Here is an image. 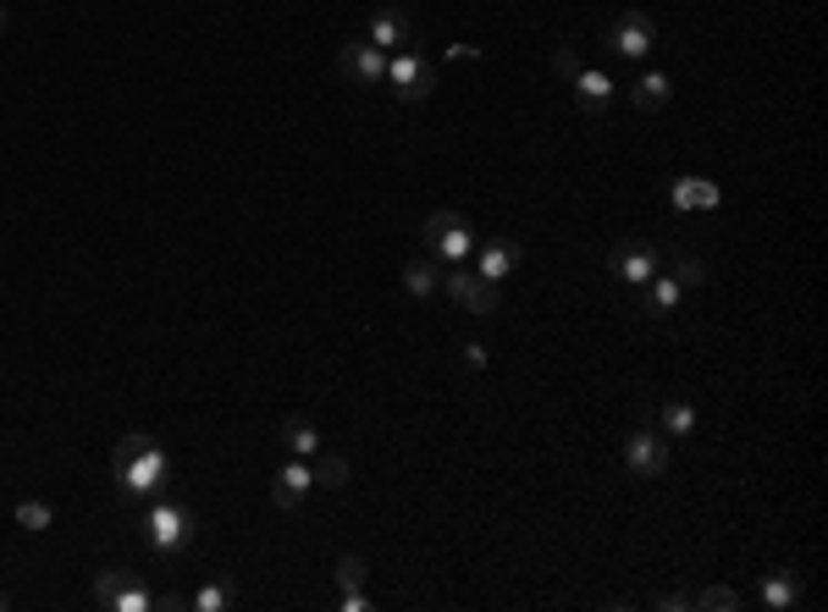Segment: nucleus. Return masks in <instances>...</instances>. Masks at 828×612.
<instances>
[{
    "mask_svg": "<svg viewBox=\"0 0 828 612\" xmlns=\"http://www.w3.org/2000/svg\"><path fill=\"white\" fill-rule=\"evenodd\" d=\"M608 50H613L619 61H647V56L658 50V22H652L647 11H619V17L608 22Z\"/></svg>",
    "mask_w": 828,
    "mask_h": 612,
    "instance_id": "nucleus-5",
    "label": "nucleus"
},
{
    "mask_svg": "<svg viewBox=\"0 0 828 612\" xmlns=\"http://www.w3.org/2000/svg\"><path fill=\"white\" fill-rule=\"evenodd\" d=\"M365 39L376 44V50H398V44H409L415 39V22H409V11H398V6H376L370 11V28H365Z\"/></svg>",
    "mask_w": 828,
    "mask_h": 612,
    "instance_id": "nucleus-13",
    "label": "nucleus"
},
{
    "mask_svg": "<svg viewBox=\"0 0 828 612\" xmlns=\"http://www.w3.org/2000/svg\"><path fill=\"white\" fill-rule=\"evenodd\" d=\"M668 94H674L668 72H641V78H636V89H630L636 111H662V106H668Z\"/></svg>",
    "mask_w": 828,
    "mask_h": 612,
    "instance_id": "nucleus-18",
    "label": "nucleus"
},
{
    "mask_svg": "<svg viewBox=\"0 0 828 612\" xmlns=\"http://www.w3.org/2000/svg\"><path fill=\"white\" fill-rule=\"evenodd\" d=\"M0 33H6V0H0Z\"/></svg>",
    "mask_w": 828,
    "mask_h": 612,
    "instance_id": "nucleus-32",
    "label": "nucleus"
},
{
    "mask_svg": "<svg viewBox=\"0 0 828 612\" xmlns=\"http://www.w3.org/2000/svg\"><path fill=\"white\" fill-rule=\"evenodd\" d=\"M465 364H470V370H487V348H481V342H465Z\"/></svg>",
    "mask_w": 828,
    "mask_h": 612,
    "instance_id": "nucleus-31",
    "label": "nucleus"
},
{
    "mask_svg": "<svg viewBox=\"0 0 828 612\" xmlns=\"http://www.w3.org/2000/svg\"><path fill=\"white\" fill-rule=\"evenodd\" d=\"M310 491H316V463L310 459H293V453H288V459L271 469V502H277V508H299Z\"/></svg>",
    "mask_w": 828,
    "mask_h": 612,
    "instance_id": "nucleus-10",
    "label": "nucleus"
},
{
    "mask_svg": "<svg viewBox=\"0 0 828 612\" xmlns=\"http://www.w3.org/2000/svg\"><path fill=\"white\" fill-rule=\"evenodd\" d=\"M6 608H11V596H6V591H0V612H6Z\"/></svg>",
    "mask_w": 828,
    "mask_h": 612,
    "instance_id": "nucleus-33",
    "label": "nucleus"
},
{
    "mask_svg": "<svg viewBox=\"0 0 828 612\" xmlns=\"http://www.w3.org/2000/svg\"><path fill=\"white\" fill-rule=\"evenodd\" d=\"M608 271H613L625 288H647V282L662 271V254L652 249V243H641V238H625V243L608 254Z\"/></svg>",
    "mask_w": 828,
    "mask_h": 612,
    "instance_id": "nucleus-8",
    "label": "nucleus"
},
{
    "mask_svg": "<svg viewBox=\"0 0 828 612\" xmlns=\"http://www.w3.org/2000/svg\"><path fill=\"white\" fill-rule=\"evenodd\" d=\"M437 288H442V260L420 254V260H409V265H403V293H409V299H420V304H426Z\"/></svg>",
    "mask_w": 828,
    "mask_h": 612,
    "instance_id": "nucleus-16",
    "label": "nucleus"
},
{
    "mask_svg": "<svg viewBox=\"0 0 828 612\" xmlns=\"http://www.w3.org/2000/svg\"><path fill=\"white\" fill-rule=\"evenodd\" d=\"M668 204L674 210H718L724 204V188L712 177H674L668 182Z\"/></svg>",
    "mask_w": 828,
    "mask_h": 612,
    "instance_id": "nucleus-14",
    "label": "nucleus"
},
{
    "mask_svg": "<svg viewBox=\"0 0 828 612\" xmlns=\"http://www.w3.org/2000/svg\"><path fill=\"white\" fill-rule=\"evenodd\" d=\"M552 67H558V72H563V78H569V72H580V67H586V61H580V56H575V50H558V56H552Z\"/></svg>",
    "mask_w": 828,
    "mask_h": 612,
    "instance_id": "nucleus-30",
    "label": "nucleus"
},
{
    "mask_svg": "<svg viewBox=\"0 0 828 612\" xmlns=\"http://www.w3.org/2000/svg\"><path fill=\"white\" fill-rule=\"evenodd\" d=\"M337 585L342 591H365V558H337Z\"/></svg>",
    "mask_w": 828,
    "mask_h": 612,
    "instance_id": "nucleus-26",
    "label": "nucleus"
},
{
    "mask_svg": "<svg viewBox=\"0 0 828 612\" xmlns=\"http://www.w3.org/2000/svg\"><path fill=\"white\" fill-rule=\"evenodd\" d=\"M690 608H701V612H735V608H746V596H740V591H729V585H707V591H696V596H690Z\"/></svg>",
    "mask_w": 828,
    "mask_h": 612,
    "instance_id": "nucleus-23",
    "label": "nucleus"
},
{
    "mask_svg": "<svg viewBox=\"0 0 828 612\" xmlns=\"http://www.w3.org/2000/svg\"><path fill=\"white\" fill-rule=\"evenodd\" d=\"M337 608H342V612H370L376 602H370L365 591H342V596H337Z\"/></svg>",
    "mask_w": 828,
    "mask_h": 612,
    "instance_id": "nucleus-29",
    "label": "nucleus"
},
{
    "mask_svg": "<svg viewBox=\"0 0 828 612\" xmlns=\"http://www.w3.org/2000/svg\"><path fill=\"white\" fill-rule=\"evenodd\" d=\"M652 608L658 612H690V596H685V591H662V596H652Z\"/></svg>",
    "mask_w": 828,
    "mask_h": 612,
    "instance_id": "nucleus-28",
    "label": "nucleus"
},
{
    "mask_svg": "<svg viewBox=\"0 0 828 612\" xmlns=\"http://www.w3.org/2000/svg\"><path fill=\"white\" fill-rule=\"evenodd\" d=\"M111 474H117L122 496H128L133 508H144V502H156V496H171L177 459L166 453L156 437L133 431V437H122V442H117V453H111Z\"/></svg>",
    "mask_w": 828,
    "mask_h": 612,
    "instance_id": "nucleus-1",
    "label": "nucleus"
},
{
    "mask_svg": "<svg viewBox=\"0 0 828 612\" xmlns=\"http://www.w3.org/2000/svg\"><path fill=\"white\" fill-rule=\"evenodd\" d=\"M316 485H342V480H348V463L342 459H321V453H316Z\"/></svg>",
    "mask_w": 828,
    "mask_h": 612,
    "instance_id": "nucleus-27",
    "label": "nucleus"
},
{
    "mask_svg": "<svg viewBox=\"0 0 828 612\" xmlns=\"http://www.w3.org/2000/svg\"><path fill=\"white\" fill-rule=\"evenodd\" d=\"M619 459H625V469L636 480H658L662 469H668V437H662L658 425H641V431H630L619 442Z\"/></svg>",
    "mask_w": 828,
    "mask_h": 612,
    "instance_id": "nucleus-7",
    "label": "nucleus"
},
{
    "mask_svg": "<svg viewBox=\"0 0 828 612\" xmlns=\"http://www.w3.org/2000/svg\"><path fill=\"white\" fill-rule=\"evenodd\" d=\"M387 83H392V94H398L403 106H420V100H431V89H437V67H431V56H420V50H392V56H387Z\"/></svg>",
    "mask_w": 828,
    "mask_h": 612,
    "instance_id": "nucleus-4",
    "label": "nucleus"
},
{
    "mask_svg": "<svg viewBox=\"0 0 828 612\" xmlns=\"http://www.w3.org/2000/svg\"><path fill=\"white\" fill-rule=\"evenodd\" d=\"M337 72L359 89H376V83H387V50H376L370 39H348L337 50Z\"/></svg>",
    "mask_w": 828,
    "mask_h": 612,
    "instance_id": "nucleus-9",
    "label": "nucleus"
},
{
    "mask_svg": "<svg viewBox=\"0 0 828 612\" xmlns=\"http://www.w3.org/2000/svg\"><path fill=\"white\" fill-rule=\"evenodd\" d=\"M470 260H476L470 271H476L481 282H508V277L519 271L525 249H519L513 238H487V243H476V254H470Z\"/></svg>",
    "mask_w": 828,
    "mask_h": 612,
    "instance_id": "nucleus-11",
    "label": "nucleus"
},
{
    "mask_svg": "<svg viewBox=\"0 0 828 612\" xmlns=\"http://www.w3.org/2000/svg\"><path fill=\"white\" fill-rule=\"evenodd\" d=\"M139 530H144L150 552H161V558H177V552L193 546V513H188L177 496L144 502V508H139Z\"/></svg>",
    "mask_w": 828,
    "mask_h": 612,
    "instance_id": "nucleus-2",
    "label": "nucleus"
},
{
    "mask_svg": "<svg viewBox=\"0 0 828 612\" xmlns=\"http://www.w3.org/2000/svg\"><path fill=\"white\" fill-rule=\"evenodd\" d=\"M662 271L685 288V293H696V288H707V265L696 260V254H685V249H674L668 260H662Z\"/></svg>",
    "mask_w": 828,
    "mask_h": 612,
    "instance_id": "nucleus-19",
    "label": "nucleus"
},
{
    "mask_svg": "<svg viewBox=\"0 0 828 612\" xmlns=\"http://www.w3.org/2000/svg\"><path fill=\"white\" fill-rule=\"evenodd\" d=\"M757 602H762L768 612H790L796 602H801V574H796V569H774V574L762 580Z\"/></svg>",
    "mask_w": 828,
    "mask_h": 612,
    "instance_id": "nucleus-15",
    "label": "nucleus"
},
{
    "mask_svg": "<svg viewBox=\"0 0 828 612\" xmlns=\"http://www.w3.org/2000/svg\"><path fill=\"white\" fill-rule=\"evenodd\" d=\"M94 602L106 612H156L150 585H144L139 574H128V569H106V574L94 580Z\"/></svg>",
    "mask_w": 828,
    "mask_h": 612,
    "instance_id": "nucleus-6",
    "label": "nucleus"
},
{
    "mask_svg": "<svg viewBox=\"0 0 828 612\" xmlns=\"http://www.w3.org/2000/svg\"><path fill=\"white\" fill-rule=\"evenodd\" d=\"M238 602V591H232V580L221 574V580H210V585H199L193 596H188V612H227Z\"/></svg>",
    "mask_w": 828,
    "mask_h": 612,
    "instance_id": "nucleus-20",
    "label": "nucleus"
},
{
    "mask_svg": "<svg viewBox=\"0 0 828 612\" xmlns=\"http://www.w3.org/2000/svg\"><path fill=\"white\" fill-rule=\"evenodd\" d=\"M679 299H685V288H679L668 271H658V277L647 282V304H641V309H647V314H674Z\"/></svg>",
    "mask_w": 828,
    "mask_h": 612,
    "instance_id": "nucleus-21",
    "label": "nucleus"
},
{
    "mask_svg": "<svg viewBox=\"0 0 828 612\" xmlns=\"http://www.w3.org/2000/svg\"><path fill=\"white\" fill-rule=\"evenodd\" d=\"M282 448H288L293 459H316V453H321V437H316V425H310V420H299V414H293V420L282 425Z\"/></svg>",
    "mask_w": 828,
    "mask_h": 612,
    "instance_id": "nucleus-22",
    "label": "nucleus"
},
{
    "mask_svg": "<svg viewBox=\"0 0 828 612\" xmlns=\"http://www.w3.org/2000/svg\"><path fill=\"white\" fill-rule=\"evenodd\" d=\"M17 524H22L28 535H44V530L56 524V513H50V502H17Z\"/></svg>",
    "mask_w": 828,
    "mask_h": 612,
    "instance_id": "nucleus-24",
    "label": "nucleus"
},
{
    "mask_svg": "<svg viewBox=\"0 0 828 612\" xmlns=\"http://www.w3.org/2000/svg\"><path fill=\"white\" fill-rule=\"evenodd\" d=\"M459 304L470 309V314H497V309H502V299H497V282H481V277H476V288H470Z\"/></svg>",
    "mask_w": 828,
    "mask_h": 612,
    "instance_id": "nucleus-25",
    "label": "nucleus"
},
{
    "mask_svg": "<svg viewBox=\"0 0 828 612\" xmlns=\"http://www.w3.org/2000/svg\"><path fill=\"white\" fill-rule=\"evenodd\" d=\"M420 238H426V254L442 260V265H465V260L476 254V243H481L476 227H470V215H459V210H437V215H426Z\"/></svg>",
    "mask_w": 828,
    "mask_h": 612,
    "instance_id": "nucleus-3",
    "label": "nucleus"
},
{
    "mask_svg": "<svg viewBox=\"0 0 828 612\" xmlns=\"http://www.w3.org/2000/svg\"><path fill=\"white\" fill-rule=\"evenodd\" d=\"M658 431L668 437V442H685V437L696 431V403H690V398H662Z\"/></svg>",
    "mask_w": 828,
    "mask_h": 612,
    "instance_id": "nucleus-17",
    "label": "nucleus"
},
{
    "mask_svg": "<svg viewBox=\"0 0 828 612\" xmlns=\"http://www.w3.org/2000/svg\"><path fill=\"white\" fill-rule=\"evenodd\" d=\"M569 89H575V106H580L586 117H602V111L613 106V94H619V83H613L608 72H597V67L569 72Z\"/></svg>",
    "mask_w": 828,
    "mask_h": 612,
    "instance_id": "nucleus-12",
    "label": "nucleus"
}]
</instances>
